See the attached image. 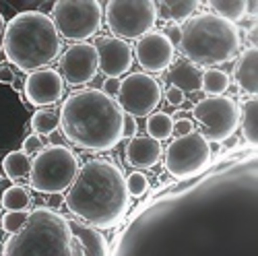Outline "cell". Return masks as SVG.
<instances>
[{
	"mask_svg": "<svg viewBox=\"0 0 258 256\" xmlns=\"http://www.w3.org/2000/svg\"><path fill=\"white\" fill-rule=\"evenodd\" d=\"M128 203L124 174L110 159H89L79 167L67 195L73 215L99 231L116 227L126 215Z\"/></svg>",
	"mask_w": 258,
	"mask_h": 256,
	"instance_id": "1",
	"label": "cell"
},
{
	"mask_svg": "<svg viewBox=\"0 0 258 256\" xmlns=\"http://www.w3.org/2000/svg\"><path fill=\"white\" fill-rule=\"evenodd\" d=\"M60 128L71 145L85 151H112L122 141L124 112L99 89H79L62 101Z\"/></svg>",
	"mask_w": 258,
	"mask_h": 256,
	"instance_id": "2",
	"label": "cell"
},
{
	"mask_svg": "<svg viewBox=\"0 0 258 256\" xmlns=\"http://www.w3.org/2000/svg\"><path fill=\"white\" fill-rule=\"evenodd\" d=\"M62 39L52 19L41 11H23L15 15L5 29L3 50L11 64L21 73L48 69L60 56Z\"/></svg>",
	"mask_w": 258,
	"mask_h": 256,
	"instance_id": "3",
	"label": "cell"
},
{
	"mask_svg": "<svg viewBox=\"0 0 258 256\" xmlns=\"http://www.w3.org/2000/svg\"><path fill=\"white\" fill-rule=\"evenodd\" d=\"M180 48L184 60L195 64L197 69H215L219 64L231 62L240 54L242 37L235 25L211 13H201L182 27Z\"/></svg>",
	"mask_w": 258,
	"mask_h": 256,
	"instance_id": "4",
	"label": "cell"
},
{
	"mask_svg": "<svg viewBox=\"0 0 258 256\" xmlns=\"http://www.w3.org/2000/svg\"><path fill=\"white\" fill-rule=\"evenodd\" d=\"M3 256H75L69 219L54 207H35L25 227L5 242Z\"/></svg>",
	"mask_w": 258,
	"mask_h": 256,
	"instance_id": "5",
	"label": "cell"
},
{
	"mask_svg": "<svg viewBox=\"0 0 258 256\" xmlns=\"http://www.w3.org/2000/svg\"><path fill=\"white\" fill-rule=\"evenodd\" d=\"M79 159L67 145H48L31 161L29 184L41 195L58 197L77 178Z\"/></svg>",
	"mask_w": 258,
	"mask_h": 256,
	"instance_id": "6",
	"label": "cell"
},
{
	"mask_svg": "<svg viewBox=\"0 0 258 256\" xmlns=\"http://www.w3.org/2000/svg\"><path fill=\"white\" fill-rule=\"evenodd\" d=\"M50 19L60 37L81 44L101 27L103 7L97 0H58L52 5Z\"/></svg>",
	"mask_w": 258,
	"mask_h": 256,
	"instance_id": "7",
	"label": "cell"
},
{
	"mask_svg": "<svg viewBox=\"0 0 258 256\" xmlns=\"http://www.w3.org/2000/svg\"><path fill=\"white\" fill-rule=\"evenodd\" d=\"M105 23L116 39H141L157 23V7L151 0H112L103 7Z\"/></svg>",
	"mask_w": 258,
	"mask_h": 256,
	"instance_id": "8",
	"label": "cell"
},
{
	"mask_svg": "<svg viewBox=\"0 0 258 256\" xmlns=\"http://www.w3.org/2000/svg\"><path fill=\"white\" fill-rule=\"evenodd\" d=\"M192 116L203 126V137L213 143H223L233 137L235 128L240 124V105L233 97H205L195 108Z\"/></svg>",
	"mask_w": 258,
	"mask_h": 256,
	"instance_id": "9",
	"label": "cell"
},
{
	"mask_svg": "<svg viewBox=\"0 0 258 256\" xmlns=\"http://www.w3.org/2000/svg\"><path fill=\"white\" fill-rule=\"evenodd\" d=\"M211 161V145L201 133H190L186 137L174 139L165 151V169L178 178L188 180L199 176Z\"/></svg>",
	"mask_w": 258,
	"mask_h": 256,
	"instance_id": "10",
	"label": "cell"
},
{
	"mask_svg": "<svg viewBox=\"0 0 258 256\" xmlns=\"http://www.w3.org/2000/svg\"><path fill=\"white\" fill-rule=\"evenodd\" d=\"M161 87L157 79L147 73H131L126 79L120 81L118 91V105L126 116L147 118L151 116L161 103Z\"/></svg>",
	"mask_w": 258,
	"mask_h": 256,
	"instance_id": "11",
	"label": "cell"
},
{
	"mask_svg": "<svg viewBox=\"0 0 258 256\" xmlns=\"http://www.w3.org/2000/svg\"><path fill=\"white\" fill-rule=\"evenodd\" d=\"M97 71V52L89 41L73 44L60 56V77L73 87L93 81Z\"/></svg>",
	"mask_w": 258,
	"mask_h": 256,
	"instance_id": "12",
	"label": "cell"
},
{
	"mask_svg": "<svg viewBox=\"0 0 258 256\" xmlns=\"http://www.w3.org/2000/svg\"><path fill=\"white\" fill-rule=\"evenodd\" d=\"M135 54L141 69L147 75H153V73H165L174 64L176 48L169 44V39L163 35V31H149L139 39Z\"/></svg>",
	"mask_w": 258,
	"mask_h": 256,
	"instance_id": "13",
	"label": "cell"
},
{
	"mask_svg": "<svg viewBox=\"0 0 258 256\" xmlns=\"http://www.w3.org/2000/svg\"><path fill=\"white\" fill-rule=\"evenodd\" d=\"M97 52V69L107 79H118L133 67V48L128 41L116 37H97L93 44Z\"/></svg>",
	"mask_w": 258,
	"mask_h": 256,
	"instance_id": "14",
	"label": "cell"
},
{
	"mask_svg": "<svg viewBox=\"0 0 258 256\" xmlns=\"http://www.w3.org/2000/svg\"><path fill=\"white\" fill-rule=\"evenodd\" d=\"M25 97L35 108H50L56 101L62 99L64 93V81L58 71L54 69H41L31 73L23 85Z\"/></svg>",
	"mask_w": 258,
	"mask_h": 256,
	"instance_id": "15",
	"label": "cell"
},
{
	"mask_svg": "<svg viewBox=\"0 0 258 256\" xmlns=\"http://www.w3.org/2000/svg\"><path fill=\"white\" fill-rule=\"evenodd\" d=\"M163 155L161 143L149 137H135L126 145V163L135 169H151L159 163Z\"/></svg>",
	"mask_w": 258,
	"mask_h": 256,
	"instance_id": "16",
	"label": "cell"
},
{
	"mask_svg": "<svg viewBox=\"0 0 258 256\" xmlns=\"http://www.w3.org/2000/svg\"><path fill=\"white\" fill-rule=\"evenodd\" d=\"M233 79L246 95H256L258 91V50L254 46L246 48L240 54L238 62H235Z\"/></svg>",
	"mask_w": 258,
	"mask_h": 256,
	"instance_id": "17",
	"label": "cell"
},
{
	"mask_svg": "<svg viewBox=\"0 0 258 256\" xmlns=\"http://www.w3.org/2000/svg\"><path fill=\"white\" fill-rule=\"evenodd\" d=\"M71 233L83 250V256H107V240L95 227H89L81 221H69Z\"/></svg>",
	"mask_w": 258,
	"mask_h": 256,
	"instance_id": "18",
	"label": "cell"
},
{
	"mask_svg": "<svg viewBox=\"0 0 258 256\" xmlns=\"http://www.w3.org/2000/svg\"><path fill=\"white\" fill-rule=\"evenodd\" d=\"M165 79L171 83L169 87H176L182 93H192L201 89V69H197L195 64H190L188 60L174 62L165 71Z\"/></svg>",
	"mask_w": 258,
	"mask_h": 256,
	"instance_id": "19",
	"label": "cell"
},
{
	"mask_svg": "<svg viewBox=\"0 0 258 256\" xmlns=\"http://www.w3.org/2000/svg\"><path fill=\"white\" fill-rule=\"evenodd\" d=\"M157 7V19H171L176 23H184L195 17V13L199 11V3L197 0H165V3H155Z\"/></svg>",
	"mask_w": 258,
	"mask_h": 256,
	"instance_id": "20",
	"label": "cell"
},
{
	"mask_svg": "<svg viewBox=\"0 0 258 256\" xmlns=\"http://www.w3.org/2000/svg\"><path fill=\"white\" fill-rule=\"evenodd\" d=\"M209 7H211V15L227 21L231 25L246 19L248 15V3H244V0H213Z\"/></svg>",
	"mask_w": 258,
	"mask_h": 256,
	"instance_id": "21",
	"label": "cell"
},
{
	"mask_svg": "<svg viewBox=\"0 0 258 256\" xmlns=\"http://www.w3.org/2000/svg\"><path fill=\"white\" fill-rule=\"evenodd\" d=\"M240 124H242L244 139L250 145H256V141H258V101H256V97H250L242 103Z\"/></svg>",
	"mask_w": 258,
	"mask_h": 256,
	"instance_id": "22",
	"label": "cell"
},
{
	"mask_svg": "<svg viewBox=\"0 0 258 256\" xmlns=\"http://www.w3.org/2000/svg\"><path fill=\"white\" fill-rule=\"evenodd\" d=\"M0 165H3V169H5L7 180H13V182H17V180H25V178L29 180L31 159H29L23 151H11Z\"/></svg>",
	"mask_w": 258,
	"mask_h": 256,
	"instance_id": "23",
	"label": "cell"
},
{
	"mask_svg": "<svg viewBox=\"0 0 258 256\" xmlns=\"http://www.w3.org/2000/svg\"><path fill=\"white\" fill-rule=\"evenodd\" d=\"M147 137L153 141H167L174 135V120L165 112H153L151 116H147Z\"/></svg>",
	"mask_w": 258,
	"mask_h": 256,
	"instance_id": "24",
	"label": "cell"
},
{
	"mask_svg": "<svg viewBox=\"0 0 258 256\" xmlns=\"http://www.w3.org/2000/svg\"><path fill=\"white\" fill-rule=\"evenodd\" d=\"M201 89L209 97H219L229 89V77L219 69H207L201 75Z\"/></svg>",
	"mask_w": 258,
	"mask_h": 256,
	"instance_id": "25",
	"label": "cell"
},
{
	"mask_svg": "<svg viewBox=\"0 0 258 256\" xmlns=\"http://www.w3.org/2000/svg\"><path fill=\"white\" fill-rule=\"evenodd\" d=\"M3 207L7 211H27L31 205V195L25 186L13 184L3 192V199H0Z\"/></svg>",
	"mask_w": 258,
	"mask_h": 256,
	"instance_id": "26",
	"label": "cell"
},
{
	"mask_svg": "<svg viewBox=\"0 0 258 256\" xmlns=\"http://www.w3.org/2000/svg\"><path fill=\"white\" fill-rule=\"evenodd\" d=\"M58 126H60V118H58V112L54 108H41L31 118L33 135H37V137L52 135Z\"/></svg>",
	"mask_w": 258,
	"mask_h": 256,
	"instance_id": "27",
	"label": "cell"
},
{
	"mask_svg": "<svg viewBox=\"0 0 258 256\" xmlns=\"http://www.w3.org/2000/svg\"><path fill=\"white\" fill-rule=\"evenodd\" d=\"M29 213L31 211H7L3 215V219H0V227H3V231L15 236V233H19L25 227V223L29 219Z\"/></svg>",
	"mask_w": 258,
	"mask_h": 256,
	"instance_id": "28",
	"label": "cell"
},
{
	"mask_svg": "<svg viewBox=\"0 0 258 256\" xmlns=\"http://www.w3.org/2000/svg\"><path fill=\"white\" fill-rule=\"evenodd\" d=\"M124 182L128 197H143L149 190V178L143 172H133L131 176H124Z\"/></svg>",
	"mask_w": 258,
	"mask_h": 256,
	"instance_id": "29",
	"label": "cell"
},
{
	"mask_svg": "<svg viewBox=\"0 0 258 256\" xmlns=\"http://www.w3.org/2000/svg\"><path fill=\"white\" fill-rule=\"evenodd\" d=\"M41 149H44V141H41V137L37 135H29L23 143V153L29 157V155H37Z\"/></svg>",
	"mask_w": 258,
	"mask_h": 256,
	"instance_id": "30",
	"label": "cell"
},
{
	"mask_svg": "<svg viewBox=\"0 0 258 256\" xmlns=\"http://www.w3.org/2000/svg\"><path fill=\"white\" fill-rule=\"evenodd\" d=\"M139 131V124L133 116H126L124 114V124H122V139H135Z\"/></svg>",
	"mask_w": 258,
	"mask_h": 256,
	"instance_id": "31",
	"label": "cell"
},
{
	"mask_svg": "<svg viewBox=\"0 0 258 256\" xmlns=\"http://www.w3.org/2000/svg\"><path fill=\"white\" fill-rule=\"evenodd\" d=\"M190 133H195V124H192V120L182 118V120H176V122H174V135H176V139L186 137V135H190Z\"/></svg>",
	"mask_w": 258,
	"mask_h": 256,
	"instance_id": "32",
	"label": "cell"
},
{
	"mask_svg": "<svg viewBox=\"0 0 258 256\" xmlns=\"http://www.w3.org/2000/svg\"><path fill=\"white\" fill-rule=\"evenodd\" d=\"M163 35L169 39V44L176 48V46H180V41H182V27L180 25H167Z\"/></svg>",
	"mask_w": 258,
	"mask_h": 256,
	"instance_id": "33",
	"label": "cell"
},
{
	"mask_svg": "<svg viewBox=\"0 0 258 256\" xmlns=\"http://www.w3.org/2000/svg\"><path fill=\"white\" fill-rule=\"evenodd\" d=\"M118 91H120V79H105L101 93H105L107 97H112V99H114V97L118 95Z\"/></svg>",
	"mask_w": 258,
	"mask_h": 256,
	"instance_id": "34",
	"label": "cell"
},
{
	"mask_svg": "<svg viewBox=\"0 0 258 256\" xmlns=\"http://www.w3.org/2000/svg\"><path fill=\"white\" fill-rule=\"evenodd\" d=\"M165 99H167V103H171V105H180V103H184L186 95H184L180 89H176V87H167Z\"/></svg>",
	"mask_w": 258,
	"mask_h": 256,
	"instance_id": "35",
	"label": "cell"
},
{
	"mask_svg": "<svg viewBox=\"0 0 258 256\" xmlns=\"http://www.w3.org/2000/svg\"><path fill=\"white\" fill-rule=\"evenodd\" d=\"M17 79V75L9 69V67H0V83H7V85H11L13 81Z\"/></svg>",
	"mask_w": 258,
	"mask_h": 256,
	"instance_id": "36",
	"label": "cell"
},
{
	"mask_svg": "<svg viewBox=\"0 0 258 256\" xmlns=\"http://www.w3.org/2000/svg\"><path fill=\"white\" fill-rule=\"evenodd\" d=\"M5 29H7V21L0 13V52H3V41H5Z\"/></svg>",
	"mask_w": 258,
	"mask_h": 256,
	"instance_id": "37",
	"label": "cell"
},
{
	"mask_svg": "<svg viewBox=\"0 0 258 256\" xmlns=\"http://www.w3.org/2000/svg\"><path fill=\"white\" fill-rule=\"evenodd\" d=\"M11 87H13L15 91H21V81H19V79H15V81L11 83Z\"/></svg>",
	"mask_w": 258,
	"mask_h": 256,
	"instance_id": "38",
	"label": "cell"
},
{
	"mask_svg": "<svg viewBox=\"0 0 258 256\" xmlns=\"http://www.w3.org/2000/svg\"><path fill=\"white\" fill-rule=\"evenodd\" d=\"M3 180H7V178H5V169H3V165H0V182H3Z\"/></svg>",
	"mask_w": 258,
	"mask_h": 256,
	"instance_id": "39",
	"label": "cell"
}]
</instances>
